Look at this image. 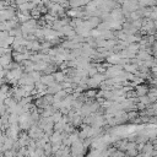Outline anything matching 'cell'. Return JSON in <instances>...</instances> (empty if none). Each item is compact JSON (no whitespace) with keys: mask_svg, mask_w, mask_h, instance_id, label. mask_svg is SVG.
<instances>
[{"mask_svg":"<svg viewBox=\"0 0 157 157\" xmlns=\"http://www.w3.org/2000/svg\"><path fill=\"white\" fill-rule=\"evenodd\" d=\"M40 82L44 83V85H50L53 86L54 85V75H49V76H44L40 78Z\"/></svg>","mask_w":157,"mask_h":157,"instance_id":"cell-1","label":"cell"},{"mask_svg":"<svg viewBox=\"0 0 157 157\" xmlns=\"http://www.w3.org/2000/svg\"><path fill=\"white\" fill-rule=\"evenodd\" d=\"M63 139V135L59 132V131H56L52 137H50V140H52V142H58V141H60Z\"/></svg>","mask_w":157,"mask_h":157,"instance_id":"cell-2","label":"cell"},{"mask_svg":"<svg viewBox=\"0 0 157 157\" xmlns=\"http://www.w3.org/2000/svg\"><path fill=\"white\" fill-rule=\"evenodd\" d=\"M54 78H55L56 81H60V82H61V81H64L66 77L64 76V74H63V72H56V74L54 75Z\"/></svg>","mask_w":157,"mask_h":157,"instance_id":"cell-3","label":"cell"}]
</instances>
